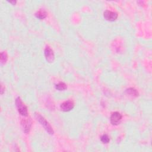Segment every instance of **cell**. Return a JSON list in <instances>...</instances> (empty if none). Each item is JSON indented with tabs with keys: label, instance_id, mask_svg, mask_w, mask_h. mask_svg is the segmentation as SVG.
<instances>
[{
	"label": "cell",
	"instance_id": "9",
	"mask_svg": "<svg viewBox=\"0 0 152 152\" xmlns=\"http://www.w3.org/2000/svg\"><path fill=\"white\" fill-rule=\"evenodd\" d=\"M126 92H127V93H128V95H130L131 96H136V97L138 96V92L133 88H129V89H127Z\"/></svg>",
	"mask_w": 152,
	"mask_h": 152
},
{
	"label": "cell",
	"instance_id": "1",
	"mask_svg": "<svg viewBox=\"0 0 152 152\" xmlns=\"http://www.w3.org/2000/svg\"><path fill=\"white\" fill-rule=\"evenodd\" d=\"M36 118L37 120L41 124V125L44 127L45 130L49 134H53L54 131L51 127V126L49 125V124L46 121V120L43 118L42 115H41L39 114H35Z\"/></svg>",
	"mask_w": 152,
	"mask_h": 152
},
{
	"label": "cell",
	"instance_id": "12",
	"mask_svg": "<svg viewBox=\"0 0 152 152\" xmlns=\"http://www.w3.org/2000/svg\"><path fill=\"white\" fill-rule=\"evenodd\" d=\"M101 141L103 143H105V144H107L110 141V138L109 137V136L107 135V134H104L103 135L102 137H101Z\"/></svg>",
	"mask_w": 152,
	"mask_h": 152
},
{
	"label": "cell",
	"instance_id": "10",
	"mask_svg": "<svg viewBox=\"0 0 152 152\" xmlns=\"http://www.w3.org/2000/svg\"><path fill=\"white\" fill-rule=\"evenodd\" d=\"M55 88L59 91H62L67 89V85L64 83L61 82L55 86Z\"/></svg>",
	"mask_w": 152,
	"mask_h": 152
},
{
	"label": "cell",
	"instance_id": "6",
	"mask_svg": "<svg viewBox=\"0 0 152 152\" xmlns=\"http://www.w3.org/2000/svg\"><path fill=\"white\" fill-rule=\"evenodd\" d=\"M45 56L48 62H52L55 59L54 51L49 47H46L45 49Z\"/></svg>",
	"mask_w": 152,
	"mask_h": 152
},
{
	"label": "cell",
	"instance_id": "7",
	"mask_svg": "<svg viewBox=\"0 0 152 152\" xmlns=\"http://www.w3.org/2000/svg\"><path fill=\"white\" fill-rule=\"evenodd\" d=\"M31 125H32V122L30 119H24L22 121V126L25 132L26 133H28L30 131Z\"/></svg>",
	"mask_w": 152,
	"mask_h": 152
},
{
	"label": "cell",
	"instance_id": "11",
	"mask_svg": "<svg viewBox=\"0 0 152 152\" xmlns=\"http://www.w3.org/2000/svg\"><path fill=\"white\" fill-rule=\"evenodd\" d=\"M7 61V55L5 52L1 54V63L2 65L4 64Z\"/></svg>",
	"mask_w": 152,
	"mask_h": 152
},
{
	"label": "cell",
	"instance_id": "3",
	"mask_svg": "<svg viewBox=\"0 0 152 152\" xmlns=\"http://www.w3.org/2000/svg\"><path fill=\"white\" fill-rule=\"evenodd\" d=\"M122 118V116L120 113L118 112H115L111 115V117L110 118L111 122L112 125H117L121 123Z\"/></svg>",
	"mask_w": 152,
	"mask_h": 152
},
{
	"label": "cell",
	"instance_id": "2",
	"mask_svg": "<svg viewBox=\"0 0 152 152\" xmlns=\"http://www.w3.org/2000/svg\"><path fill=\"white\" fill-rule=\"evenodd\" d=\"M16 105L19 114L24 117H27L28 114V108L22 102L20 98H17L16 100Z\"/></svg>",
	"mask_w": 152,
	"mask_h": 152
},
{
	"label": "cell",
	"instance_id": "8",
	"mask_svg": "<svg viewBox=\"0 0 152 152\" xmlns=\"http://www.w3.org/2000/svg\"><path fill=\"white\" fill-rule=\"evenodd\" d=\"M35 16L38 19H39L40 20H43V19H44L46 17L47 14L44 10H39V11L37 12L35 14Z\"/></svg>",
	"mask_w": 152,
	"mask_h": 152
},
{
	"label": "cell",
	"instance_id": "4",
	"mask_svg": "<svg viewBox=\"0 0 152 152\" xmlns=\"http://www.w3.org/2000/svg\"><path fill=\"white\" fill-rule=\"evenodd\" d=\"M104 18L109 22H114L118 18V14L116 12L106 10L104 13Z\"/></svg>",
	"mask_w": 152,
	"mask_h": 152
},
{
	"label": "cell",
	"instance_id": "5",
	"mask_svg": "<svg viewBox=\"0 0 152 152\" xmlns=\"http://www.w3.org/2000/svg\"><path fill=\"white\" fill-rule=\"evenodd\" d=\"M74 107V104L71 101H68L62 103L61 106L60 108L61 111L64 112H69L72 110Z\"/></svg>",
	"mask_w": 152,
	"mask_h": 152
},
{
	"label": "cell",
	"instance_id": "13",
	"mask_svg": "<svg viewBox=\"0 0 152 152\" xmlns=\"http://www.w3.org/2000/svg\"><path fill=\"white\" fill-rule=\"evenodd\" d=\"M10 3H12V4H13V5H14V4H16V1H9Z\"/></svg>",
	"mask_w": 152,
	"mask_h": 152
}]
</instances>
